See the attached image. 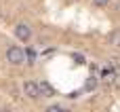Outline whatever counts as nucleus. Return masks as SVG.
<instances>
[{
    "label": "nucleus",
    "instance_id": "f257e3e1",
    "mask_svg": "<svg viewBox=\"0 0 120 112\" xmlns=\"http://www.w3.org/2000/svg\"><path fill=\"white\" fill-rule=\"evenodd\" d=\"M6 61L13 64V66H21V64L25 61L23 49H19V47H8V49H6Z\"/></svg>",
    "mask_w": 120,
    "mask_h": 112
},
{
    "label": "nucleus",
    "instance_id": "f03ea898",
    "mask_svg": "<svg viewBox=\"0 0 120 112\" xmlns=\"http://www.w3.org/2000/svg\"><path fill=\"white\" fill-rule=\"evenodd\" d=\"M23 93H25V97H30V100H38V97H40V93H38V83L25 80V83H23Z\"/></svg>",
    "mask_w": 120,
    "mask_h": 112
},
{
    "label": "nucleus",
    "instance_id": "7ed1b4c3",
    "mask_svg": "<svg viewBox=\"0 0 120 112\" xmlns=\"http://www.w3.org/2000/svg\"><path fill=\"white\" fill-rule=\"evenodd\" d=\"M15 36L19 38V40H30V36H32V28L27 25V23H17V28H15Z\"/></svg>",
    "mask_w": 120,
    "mask_h": 112
},
{
    "label": "nucleus",
    "instance_id": "20e7f679",
    "mask_svg": "<svg viewBox=\"0 0 120 112\" xmlns=\"http://www.w3.org/2000/svg\"><path fill=\"white\" fill-rule=\"evenodd\" d=\"M38 93H40V97H51L55 91H53V87H51L46 80H40V83H38Z\"/></svg>",
    "mask_w": 120,
    "mask_h": 112
},
{
    "label": "nucleus",
    "instance_id": "39448f33",
    "mask_svg": "<svg viewBox=\"0 0 120 112\" xmlns=\"http://www.w3.org/2000/svg\"><path fill=\"white\" fill-rule=\"evenodd\" d=\"M110 44L116 47V49H120V28H116V30L110 34Z\"/></svg>",
    "mask_w": 120,
    "mask_h": 112
},
{
    "label": "nucleus",
    "instance_id": "423d86ee",
    "mask_svg": "<svg viewBox=\"0 0 120 112\" xmlns=\"http://www.w3.org/2000/svg\"><path fill=\"white\" fill-rule=\"evenodd\" d=\"M95 87H97V78H95V76H91V78L84 83V91H93Z\"/></svg>",
    "mask_w": 120,
    "mask_h": 112
},
{
    "label": "nucleus",
    "instance_id": "0eeeda50",
    "mask_svg": "<svg viewBox=\"0 0 120 112\" xmlns=\"http://www.w3.org/2000/svg\"><path fill=\"white\" fill-rule=\"evenodd\" d=\"M25 57H27V64H34V59H36V53H34V49H27Z\"/></svg>",
    "mask_w": 120,
    "mask_h": 112
},
{
    "label": "nucleus",
    "instance_id": "6e6552de",
    "mask_svg": "<svg viewBox=\"0 0 120 112\" xmlns=\"http://www.w3.org/2000/svg\"><path fill=\"white\" fill-rule=\"evenodd\" d=\"M63 108L59 106V104H55V106H49V112H61Z\"/></svg>",
    "mask_w": 120,
    "mask_h": 112
},
{
    "label": "nucleus",
    "instance_id": "1a4fd4ad",
    "mask_svg": "<svg viewBox=\"0 0 120 112\" xmlns=\"http://www.w3.org/2000/svg\"><path fill=\"white\" fill-rule=\"evenodd\" d=\"M108 2H110V0H93V4H95V6H105Z\"/></svg>",
    "mask_w": 120,
    "mask_h": 112
},
{
    "label": "nucleus",
    "instance_id": "9d476101",
    "mask_svg": "<svg viewBox=\"0 0 120 112\" xmlns=\"http://www.w3.org/2000/svg\"><path fill=\"white\" fill-rule=\"evenodd\" d=\"M110 61H112V66H114V68H118V66H120V57H112Z\"/></svg>",
    "mask_w": 120,
    "mask_h": 112
},
{
    "label": "nucleus",
    "instance_id": "9b49d317",
    "mask_svg": "<svg viewBox=\"0 0 120 112\" xmlns=\"http://www.w3.org/2000/svg\"><path fill=\"white\" fill-rule=\"evenodd\" d=\"M74 59H76V64H84V57L82 55H74Z\"/></svg>",
    "mask_w": 120,
    "mask_h": 112
},
{
    "label": "nucleus",
    "instance_id": "f8f14e48",
    "mask_svg": "<svg viewBox=\"0 0 120 112\" xmlns=\"http://www.w3.org/2000/svg\"><path fill=\"white\" fill-rule=\"evenodd\" d=\"M114 85H116V89H118V91H120V74H118V76H116V78H114Z\"/></svg>",
    "mask_w": 120,
    "mask_h": 112
},
{
    "label": "nucleus",
    "instance_id": "ddd939ff",
    "mask_svg": "<svg viewBox=\"0 0 120 112\" xmlns=\"http://www.w3.org/2000/svg\"><path fill=\"white\" fill-rule=\"evenodd\" d=\"M0 17H2V15H0Z\"/></svg>",
    "mask_w": 120,
    "mask_h": 112
}]
</instances>
